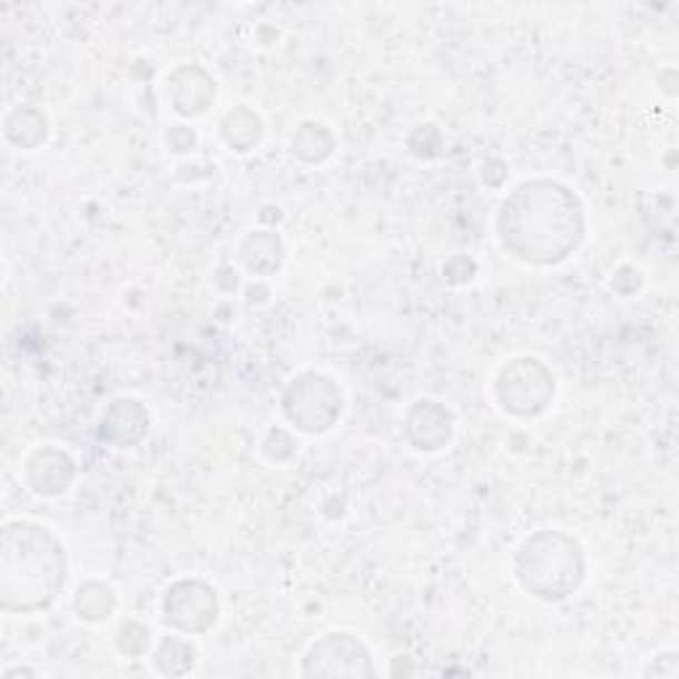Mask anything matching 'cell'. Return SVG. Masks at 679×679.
<instances>
[{
  "instance_id": "1",
  "label": "cell",
  "mask_w": 679,
  "mask_h": 679,
  "mask_svg": "<svg viewBox=\"0 0 679 679\" xmlns=\"http://www.w3.org/2000/svg\"><path fill=\"white\" fill-rule=\"evenodd\" d=\"M496 237L515 260L529 266H558L571 258L587 237L581 199L550 178L518 184L496 213Z\"/></svg>"
},
{
  "instance_id": "2",
  "label": "cell",
  "mask_w": 679,
  "mask_h": 679,
  "mask_svg": "<svg viewBox=\"0 0 679 679\" xmlns=\"http://www.w3.org/2000/svg\"><path fill=\"white\" fill-rule=\"evenodd\" d=\"M67 584V552L51 529L11 521L0 533V606L35 613L53 606Z\"/></svg>"
},
{
  "instance_id": "3",
  "label": "cell",
  "mask_w": 679,
  "mask_h": 679,
  "mask_svg": "<svg viewBox=\"0 0 679 679\" xmlns=\"http://www.w3.org/2000/svg\"><path fill=\"white\" fill-rule=\"evenodd\" d=\"M515 579L531 598L563 602L579 592L587 573L584 550L563 531L531 533L515 552Z\"/></svg>"
},
{
  "instance_id": "4",
  "label": "cell",
  "mask_w": 679,
  "mask_h": 679,
  "mask_svg": "<svg viewBox=\"0 0 679 679\" xmlns=\"http://www.w3.org/2000/svg\"><path fill=\"white\" fill-rule=\"evenodd\" d=\"M555 374L533 356H518L499 370L494 393L499 406L512 417H539L555 401Z\"/></svg>"
},
{
  "instance_id": "5",
  "label": "cell",
  "mask_w": 679,
  "mask_h": 679,
  "mask_svg": "<svg viewBox=\"0 0 679 679\" xmlns=\"http://www.w3.org/2000/svg\"><path fill=\"white\" fill-rule=\"evenodd\" d=\"M282 412L301 433L322 435L332 431L343 414V391L327 374L303 372L284 387Z\"/></svg>"
},
{
  "instance_id": "6",
  "label": "cell",
  "mask_w": 679,
  "mask_h": 679,
  "mask_svg": "<svg viewBox=\"0 0 679 679\" xmlns=\"http://www.w3.org/2000/svg\"><path fill=\"white\" fill-rule=\"evenodd\" d=\"M220 616L218 592L203 579H181L168 587L163 600V619L181 634H205Z\"/></svg>"
},
{
  "instance_id": "7",
  "label": "cell",
  "mask_w": 679,
  "mask_h": 679,
  "mask_svg": "<svg viewBox=\"0 0 679 679\" xmlns=\"http://www.w3.org/2000/svg\"><path fill=\"white\" fill-rule=\"evenodd\" d=\"M303 677H374L372 653L348 632L324 634L303 658Z\"/></svg>"
},
{
  "instance_id": "8",
  "label": "cell",
  "mask_w": 679,
  "mask_h": 679,
  "mask_svg": "<svg viewBox=\"0 0 679 679\" xmlns=\"http://www.w3.org/2000/svg\"><path fill=\"white\" fill-rule=\"evenodd\" d=\"M404 433L417 452H439L454 439V414L439 401L420 398L409 406Z\"/></svg>"
},
{
  "instance_id": "9",
  "label": "cell",
  "mask_w": 679,
  "mask_h": 679,
  "mask_svg": "<svg viewBox=\"0 0 679 679\" xmlns=\"http://www.w3.org/2000/svg\"><path fill=\"white\" fill-rule=\"evenodd\" d=\"M168 99L178 115L199 117L216 101V80L199 65H181L168 75Z\"/></svg>"
},
{
  "instance_id": "10",
  "label": "cell",
  "mask_w": 679,
  "mask_h": 679,
  "mask_svg": "<svg viewBox=\"0 0 679 679\" xmlns=\"http://www.w3.org/2000/svg\"><path fill=\"white\" fill-rule=\"evenodd\" d=\"M75 473V460L67 452H61L57 446L38 449L27 456L24 464V478L27 486H30L38 496H61L65 491L72 486Z\"/></svg>"
},
{
  "instance_id": "11",
  "label": "cell",
  "mask_w": 679,
  "mask_h": 679,
  "mask_svg": "<svg viewBox=\"0 0 679 679\" xmlns=\"http://www.w3.org/2000/svg\"><path fill=\"white\" fill-rule=\"evenodd\" d=\"M151 417L147 406L136 398H117L101 414L99 435L101 441L112 443V446L130 449L138 446L149 435Z\"/></svg>"
},
{
  "instance_id": "12",
  "label": "cell",
  "mask_w": 679,
  "mask_h": 679,
  "mask_svg": "<svg viewBox=\"0 0 679 679\" xmlns=\"http://www.w3.org/2000/svg\"><path fill=\"white\" fill-rule=\"evenodd\" d=\"M239 260L249 274L255 276H274L282 268L284 255V242L272 228L266 232H249L245 239L239 242Z\"/></svg>"
},
{
  "instance_id": "13",
  "label": "cell",
  "mask_w": 679,
  "mask_h": 679,
  "mask_svg": "<svg viewBox=\"0 0 679 679\" xmlns=\"http://www.w3.org/2000/svg\"><path fill=\"white\" fill-rule=\"evenodd\" d=\"M6 138L19 149H38L48 138V120L40 109L22 104L6 117Z\"/></svg>"
},
{
  "instance_id": "14",
  "label": "cell",
  "mask_w": 679,
  "mask_h": 679,
  "mask_svg": "<svg viewBox=\"0 0 679 679\" xmlns=\"http://www.w3.org/2000/svg\"><path fill=\"white\" fill-rule=\"evenodd\" d=\"M218 130L228 149L249 151L260 144L263 120L249 107H234L232 112L224 115Z\"/></svg>"
},
{
  "instance_id": "15",
  "label": "cell",
  "mask_w": 679,
  "mask_h": 679,
  "mask_svg": "<svg viewBox=\"0 0 679 679\" xmlns=\"http://www.w3.org/2000/svg\"><path fill=\"white\" fill-rule=\"evenodd\" d=\"M335 151V138L324 122H303L293 134V155L308 165H322Z\"/></svg>"
},
{
  "instance_id": "16",
  "label": "cell",
  "mask_w": 679,
  "mask_h": 679,
  "mask_svg": "<svg viewBox=\"0 0 679 679\" xmlns=\"http://www.w3.org/2000/svg\"><path fill=\"white\" fill-rule=\"evenodd\" d=\"M75 613L80 616L82 621H104L107 616L115 613L117 608V594L115 589L104 581H86V584L78 587L75 592Z\"/></svg>"
},
{
  "instance_id": "17",
  "label": "cell",
  "mask_w": 679,
  "mask_h": 679,
  "mask_svg": "<svg viewBox=\"0 0 679 679\" xmlns=\"http://www.w3.org/2000/svg\"><path fill=\"white\" fill-rule=\"evenodd\" d=\"M194 661H197V650L184 637H165L155 653V667L170 677H181L191 671Z\"/></svg>"
},
{
  "instance_id": "18",
  "label": "cell",
  "mask_w": 679,
  "mask_h": 679,
  "mask_svg": "<svg viewBox=\"0 0 679 679\" xmlns=\"http://www.w3.org/2000/svg\"><path fill=\"white\" fill-rule=\"evenodd\" d=\"M151 642V632L149 627H144L141 621H125L120 629H117L115 637V646L120 650L122 656L138 658V656H147Z\"/></svg>"
},
{
  "instance_id": "19",
  "label": "cell",
  "mask_w": 679,
  "mask_h": 679,
  "mask_svg": "<svg viewBox=\"0 0 679 679\" xmlns=\"http://www.w3.org/2000/svg\"><path fill=\"white\" fill-rule=\"evenodd\" d=\"M406 144H409V149H412L417 157L431 159V157H439L443 138H441V130L435 128L433 122H422L412 130V134H409Z\"/></svg>"
},
{
  "instance_id": "20",
  "label": "cell",
  "mask_w": 679,
  "mask_h": 679,
  "mask_svg": "<svg viewBox=\"0 0 679 679\" xmlns=\"http://www.w3.org/2000/svg\"><path fill=\"white\" fill-rule=\"evenodd\" d=\"M478 266L473 258H468V255H456V258H452L443 266V276H446L449 284H464L470 282L475 276Z\"/></svg>"
},
{
  "instance_id": "21",
  "label": "cell",
  "mask_w": 679,
  "mask_h": 679,
  "mask_svg": "<svg viewBox=\"0 0 679 679\" xmlns=\"http://www.w3.org/2000/svg\"><path fill=\"white\" fill-rule=\"evenodd\" d=\"M165 144H168V149L176 151V155H186V151L197 147V134H194L191 128H186V125H176V128H170L168 134H165Z\"/></svg>"
},
{
  "instance_id": "22",
  "label": "cell",
  "mask_w": 679,
  "mask_h": 679,
  "mask_svg": "<svg viewBox=\"0 0 679 679\" xmlns=\"http://www.w3.org/2000/svg\"><path fill=\"white\" fill-rule=\"evenodd\" d=\"M282 446H293L295 449V443H293V439H289V433L272 431L266 435V441H263V454H266L268 460H274V462L289 460L287 452H282Z\"/></svg>"
},
{
  "instance_id": "23",
  "label": "cell",
  "mask_w": 679,
  "mask_h": 679,
  "mask_svg": "<svg viewBox=\"0 0 679 679\" xmlns=\"http://www.w3.org/2000/svg\"><path fill=\"white\" fill-rule=\"evenodd\" d=\"M640 287H642V274L637 272V268L621 266L619 272L613 274V289L619 295H621V289H623V295H634Z\"/></svg>"
},
{
  "instance_id": "24",
  "label": "cell",
  "mask_w": 679,
  "mask_h": 679,
  "mask_svg": "<svg viewBox=\"0 0 679 679\" xmlns=\"http://www.w3.org/2000/svg\"><path fill=\"white\" fill-rule=\"evenodd\" d=\"M646 675H648V677L658 675V677H669V679H675V677L679 675L677 656H675V653H663V656H658L656 661H653V667H650V669L646 671Z\"/></svg>"
},
{
  "instance_id": "25",
  "label": "cell",
  "mask_w": 679,
  "mask_h": 679,
  "mask_svg": "<svg viewBox=\"0 0 679 679\" xmlns=\"http://www.w3.org/2000/svg\"><path fill=\"white\" fill-rule=\"evenodd\" d=\"M260 220H266V224H272V220H276V224H279V220H282V210H279V207H263Z\"/></svg>"
}]
</instances>
